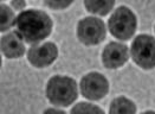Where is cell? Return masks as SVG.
Segmentation results:
<instances>
[{"label": "cell", "mask_w": 155, "mask_h": 114, "mask_svg": "<svg viewBox=\"0 0 155 114\" xmlns=\"http://www.w3.org/2000/svg\"><path fill=\"white\" fill-rule=\"evenodd\" d=\"M142 114H155V112H153V111H147V112H143Z\"/></svg>", "instance_id": "cell-17"}, {"label": "cell", "mask_w": 155, "mask_h": 114, "mask_svg": "<svg viewBox=\"0 0 155 114\" xmlns=\"http://www.w3.org/2000/svg\"><path fill=\"white\" fill-rule=\"evenodd\" d=\"M1 51L7 58H19L24 55L25 47L18 32H11L1 38Z\"/></svg>", "instance_id": "cell-9"}, {"label": "cell", "mask_w": 155, "mask_h": 114, "mask_svg": "<svg viewBox=\"0 0 155 114\" xmlns=\"http://www.w3.org/2000/svg\"><path fill=\"white\" fill-rule=\"evenodd\" d=\"M128 48L124 44L111 42L109 43L103 50L102 54V61L104 67L109 69H116L122 67L128 61Z\"/></svg>", "instance_id": "cell-8"}, {"label": "cell", "mask_w": 155, "mask_h": 114, "mask_svg": "<svg viewBox=\"0 0 155 114\" xmlns=\"http://www.w3.org/2000/svg\"><path fill=\"white\" fill-rule=\"evenodd\" d=\"M105 25L104 23L95 17H88L82 19L77 26L78 39L85 45H96L103 42L105 38Z\"/></svg>", "instance_id": "cell-5"}, {"label": "cell", "mask_w": 155, "mask_h": 114, "mask_svg": "<svg viewBox=\"0 0 155 114\" xmlns=\"http://www.w3.org/2000/svg\"><path fill=\"white\" fill-rule=\"evenodd\" d=\"M72 4V1H45V5L54 9V10H63L66 9L68 6H70Z\"/></svg>", "instance_id": "cell-14"}, {"label": "cell", "mask_w": 155, "mask_h": 114, "mask_svg": "<svg viewBox=\"0 0 155 114\" xmlns=\"http://www.w3.org/2000/svg\"><path fill=\"white\" fill-rule=\"evenodd\" d=\"M131 57L143 69L155 68V38L149 35H140L131 43Z\"/></svg>", "instance_id": "cell-4"}, {"label": "cell", "mask_w": 155, "mask_h": 114, "mask_svg": "<svg viewBox=\"0 0 155 114\" xmlns=\"http://www.w3.org/2000/svg\"><path fill=\"white\" fill-rule=\"evenodd\" d=\"M43 114H66L63 111H59V109H56V108H49L46 109Z\"/></svg>", "instance_id": "cell-16"}, {"label": "cell", "mask_w": 155, "mask_h": 114, "mask_svg": "<svg viewBox=\"0 0 155 114\" xmlns=\"http://www.w3.org/2000/svg\"><path fill=\"white\" fill-rule=\"evenodd\" d=\"M17 32L28 44L45 39L52 31L51 18L43 11L27 10L21 12L15 20Z\"/></svg>", "instance_id": "cell-1"}, {"label": "cell", "mask_w": 155, "mask_h": 114, "mask_svg": "<svg viewBox=\"0 0 155 114\" xmlns=\"http://www.w3.org/2000/svg\"><path fill=\"white\" fill-rule=\"evenodd\" d=\"M136 25L137 22L135 14L126 6H121L115 10L108 23L110 33L121 40H128L133 37L136 30Z\"/></svg>", "instance_id": "cell-3"}, {"label": "cell", "mask_w": 155, "mask_h": 114, "mask_svg": "<svg viewBox=\"0 0 155 114\" xmlns=\"http://www.w3.org/2000/svg\"><path fill=\"white\" fill-rule=\"evenodd\" d=\"M70 114H104V112L95 105L88 102H79L71 109Z\"/></svg>", "instance_id": "cell-13"}, {"label": "cell", "mask_w": 155, "mask_h": 114, "mask_svg": "<svg viewBox=\"0 0 155 114\" xmlns=\"http://www.w3.org/2000/svg\"><path fill=\"white\" fill-rule=\"evenodd\" d=\"M109 83L102 74L90 73L81 81V93L89 100H101L108 94Z\"/></svg>", "instance_id": "cell-6"}, {"label": "cell", "mask_w": 155, "mask_h": 114, "mask_svg": "<svg viewBox=\"0 0 155 114\" xmlns=\"http://www.w3.org/2000/svg\"><path fill=\"white\" fill-rule=\"evenodd\" d=\"M84 5L87 7V10L91 13L98 14V16H105L110 12L115 5V2L113 0L109 1H91L87 0L84 1Z\"/></svg>", "instance_id": "cell-11"}, {"label": "cell", "mask_w": 155, "mask_h": 114, "mask_svg": "<svg viewBox=\"0 0 155 114\" xmlns=\"http://www.w3.org/2000/svg\"><path fill=\"white\" fill-rule=\"evenodd\" d=\"M135 112L136 106L134 105V102L123 96L113 100L109 109V114H135Z\"/></svg>", "instance_id": "cell-10"}, {"label": "cell", "mask_w": 155, "mask_h": 114, "mask_svg": "<svg viewBox=\"0 0 155 114\" xmlns=\"http://www.w3.org/2000/svg\"><path fill=\"white\" fill-rule=\"evenodd\" d=\"M77 83L68 76H53L48 82L46 95L49 101L56 105L68 107L77 99Z\"/></svg>", "instance_id": "cell-2"}, {"label": "cell", "mask_w": 155, "mask_h": 114, "mask_svg": "<svg viewBox=\"0 0 155 114\" xmlns=\"http://www.w3.org/2000/svg\"><path fill=\"white\" fill-rule=\"evenodd\" d=\"M58 56V49L54 43L48 42L32 47L27 52L28 62L36 68H45L52 64Z\"/></svg>", "instance_id": "cell-7"}, {"label": "cell", "mask_w": 155, "mask_h": 114, "mask_svg": "<svg viewBox=\"0 0 155 114\" xmlns=\"http://www.w3.org/2000/svg\"><path fill=\"white\" fill-rule=\"evenodd\" d=\"M11 4H12L13 7H15L17 10H23L24 6H25V1H12Z\"/></svg>", "instance_id": "cell-15"}, {"label": "cell", "mask_w": 155, "mask_h": 114, "mask_svg": "<svg viewBox=\"0 0 155 114\" xmlns=\"http://www.w3.org/2000/svg\"><path fill=\"white\" fill-rule=\"evenodd\" d=\"M0 9H1V26L0 27H1V31L4 32V31H7L14 24L17 19H14V13L7 5L1 4Z\"/></svg>", "instance_id": "cell-12"}]
</instances>
